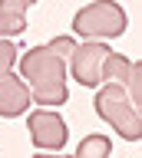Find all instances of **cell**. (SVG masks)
Returning <instances> with one entry per match:
<instances>
[{
    "instance_id": "7",
    "label": "cell",
    "mask_w": 142,
    "mask_h": 158,
    "mask_svg": "<svg viewBox=\"0 0 142 158\" xmlns=\"http://www.w3.org/2000/svg\"><path fill=\"white\" fill-rule=\"evenodd\" d=\"M27 7L30 0H0V36L27 33Z\"/></svg>"
},
{
    "instance_id": "6",
    "label": "cell",
    "mask_w": 142,
    "mask_h": 158,
    "mask_svg": "<svg viewBox=\"0 0 142 158\" xmlns=\"http://www.w3.org/2000/svg\"><path fill=\"white\" fill-rule=\"evenodd\" d=\"M30 102H33L30 86H27L20 76H13V73L0 76V115H3V118L23 115V112L30 109Z\"/></svg>"
},
{
    "instance_id": "8",
    "label": "cell",
    "mask_w": 142,
    "mask_h": 158,
    "mask_svg": "<svg viewBox=\"0 0 142 158\" xmlns=\"http://www.w3.org/2000/svg\"><path fill=\"white\" fill-rule=\"evenodd\" d=\"M129 69H132V59H126L122 53H106V63H102V82H129Z\"/></svg>"
},
{
    "instance_id": "12",
    "label": "cell",
    "mask_w": 142,
    "mask_h": 158,
    "mask_svg": "<svg viewBox=\"0 0 142 158\" xmlns=\"http://www.w3.org/2000/svg\"><path fill=\"white\" fill-rule=\"evenodd\" d=\"M33 3H37V0H30V7H33Z\"/></svg>"
},
{
    "instance_id": "4",
    "label": "cell",
    "mask_w": 142,
    "mask_h": 158,
    "mask_svg": "<svg viewBox=\"0 0 142 158\" xmlns=\"http://www.w3.org/2000/svg\"><path fill=\"white\" fill-rule=\"evenodd\" d=\"M106 53H109V46L99 43V40H86L83 46H73V53H70L73 79H76L80 86L96 89L102 82V63H106Z\"/></svg>"
},
{
    "instance_id": "10",
    "label": "cell",
    "mask_w": 142,
    "mask_h": 158,
    "mask_svg": "<svg viewBox=\"0 0 142 158\" xmlns=\"http://www.w3.org/2000/svg\"><path fill=\"white\" fill-rule=\"evenodd\" d=\"M17 66V46L10 43V36H0V76H7Z\"/></svg>"
},
{
    "instance_id": "3",
    "label": "cell",
    "mask_w": 142,
    "mask_h": 158,
    "mask_svg": "<svg viewBox=\"0 0 142 158\" xmlns=\"http://www.w3.org/2000/svg\"><path fill=\"white\" fill-rule=\"evenodd\" d=\"M129 27L126 20V10L116 3V0H96L89 7H83L76 17H73V33H80L86 40H112L122 36Z\"/></svg>"
},
{
    "instance_id": "5",
    "label": "cell",
    "mask_w": 142,
    "mask_h": 158,
    "mask_svg": "<svg viewBox=\"0 0 142 158\" xmlns=\"http://www.w3.org/2000/svg\"><path fill=\"white\" fill-rule=\"evenodd\" d=\"M27 128H30V138H33V145L40 148V152H60L66 145V138H70V128H66L63 115L53 112V109L30 112Z\"/></svg>"
},
{
    "instance_id": "1",
    "label": "cell",
    "mask_w": 142,
    "mask_h": 158,
    "mask_svg": "<svg viewBox=\"0 0 142 158\" xmlns=\"http://www.w3.org/2000/svg\"><path fill=\"white\" fill-rule=\"evenodd\" d=\"M20 76L40 106L66 102V56L50 46H33L20 56Z\"/></svg>"
},
{
    "instance_id": "9",
    "label": "cell",
    "mask_w": 142,
    "mask_h": 158,
    "mask_svg": "<svg viewBox=\"0 0 142 158\" xmlns=\"http://www.w3.org/2000/svg\"><path fill=\"white\" fill-rule=\"evenodd\" d=\"M109 152H112V142L106 135H89V138H83L80 148H76L80 158H106Z\"/></svg>"
},
{
    "instance_id": "11",
    "label": "cell",
    "mask_w": 142,
    "mask_h": 158,
    "mask_svg": "<svg viewBox=\"0 0 142 158\" xmlns=\"http://www.w3.org/2000/svg\"><path fill=\"white\" fill-rule=\"evenodd\" d=\"M46 46H50V49H56L60 56H70V53H73V46H76V43H73V36H56V40H50Z\"/></svg>"
},
{
    "instance_id": "2",
    "label": "cell",
    "mask_w": 142,
    "mask_h": 158,
    "mask_svg": "<svg viewBox=\"0 0 142 158\" xmlns=\"http://www.w3.org/2000/svg\"><path fill=\"white\" fill-rule=\"evenodd\" d=\"M96 115L102 122H109L122 138L129 142H139L142 138V118H139V106L129 99L122 82H106V86L96 92Z\"/></svg>"
}]
</instances>
